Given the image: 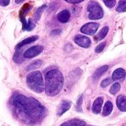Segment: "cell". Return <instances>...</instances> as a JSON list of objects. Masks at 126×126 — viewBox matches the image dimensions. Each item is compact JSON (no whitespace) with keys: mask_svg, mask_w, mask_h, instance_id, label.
<instances>
[{"mask_svg":"<svg viewBox=\"0 0 126 126\" xmlns=\"http://www.w3.org/2000/svg\"><path fill=\"white\" fill-rule=\"evenodd\" d=\"M10 102L17 117L25 124H38L47 114V109L33 97L15 92Z\"/></svg>","mask_w":126,"mask_h":126,"instance_id":"1","label":"cell"},{"mask_svg":"<svg viewBox=\"0 0 126 126\" xmlns=\"http://www.w3.org/2000/svg\"><path fill=\"white\" fill-rule=\"evenodd\" d=\"M64 78L61 71L52 69L45 73V92L47 95L54 97L58 94L63 89Z\"/></svg>","mask_w":126,"mask_h":126,"instance_id":"2","label":"cell"},{"mask_svg":"<svg viewBox=\"0 0 126 126\" xmlns=\"http://www.w3.org/2000/svg\"><path fill=\"white\" fill-rule=\"evenodd\" d=\"M27 86L36 93H41L45 89L43 75L39 71H34L28 74L26 78Z\"/></svg>","mask_w":126,"mask_h":126,"instance_id":"3","label":"cell"},{"mask_svg":"<svg viewBox=\"0 0 126 126\" xmlns=\"http://www.w3.org/2000/svg\"><path fill=\"white\" fill-rule=\"evenodd\" d=\"M87 10L89 12V18L91 20H97L103 17V10L100 4L95 1H89Z\"/></svg>","mask_w":126,"mask_h":126,"instance_id":"4","label":"cell"},{"mask_svg":"<svg viewBox=\"0 0 126 126\" xmlns=\"http://www.w3.org/2000/svg\"><path fill=\"white\" fill-rule=\"evenodd\" d=\"M32 8V5L30 3H26L23 5V7L21 8L20 11H19V19L20 21L22 24V30L25 31L27 26V21L26 20V16L27 15V13L30 12V10Z\"/></svg>","mask_w":126,"mask_h":126,"instance_id":"5","label":"cell"},{"mask_svg":"<svg viewBox=\"0 0 126 126\" xmlns=\"http://www.w3.org/2000/svg\"><path fill=\"white\" fill-rule=\"evenodd\" d=\"M44 50V47L40 45H36L30 47L26 51L24 52V58L27 59L33 58L38 55H40Z\"/></svg>","mask_w":126,"mask_h":126,"instance_id":"6","label":"cell"},{"mask_svg":"<svg viewBox=\"0 0 126 126\" xmlns=\"http://www.w3.org/2000/svg\"><path fill=\"white\" fill-rule=\"evenodd\" d=\"M99 24L95 23V22H89L86 24H84L81 28H80V32L89 35H94L97 30L99 28Z\"/></svg>","mask_w":126,"mask_h":126,"instance_id":"7","label":"cell"},{"mask_svg":"<svg viewBox=\"0 0 126 126\" xmlns=\"http://www.w3.org/2000/svg\"><path fill=\"white\" fill-rule=\"evenodd\" d=\"M74 41L79 45L81 47L83 48H89L91 46V40L89 38L85 36V35H78L75 37Z\"/></svg>","mask_w":126,"mask_h":126,"instance_id":"8","label":"cell"},{"mask_svg":"<svg viewBox=\"0 0 126 126\" xmlns=\"http://www.w3.org/2000/svg\"><path fill=\"white\" fill-rule=\"evenodd\" d=\"M72 103L69 100H63L60 103L58 110H57V115L58 117L62 116L65 112H66L71 107Z\"/></svg>","mask_w":126,"mask_h":126,"instance_id":"9","label":"cell"},{"mask_svg":"<svg viewBox=\"0 0 126 126\" xmlns=\"http://www.w3.org/2000/svg\"><path fill=\"white\" fill-rule=\"evenodd\" d=\"M38 39V35H32V36L29 37V38H27L24 39L23 41H21L20 43H18V44L16 46L15 49H17L22 48V47H24L26 46V45H28V44H32V43L35 42V41H37Z\"/></svg>","mask_w":126,"mask_h":126,"instance_id":"10","label":"cell"},{"mask_svg":"<svg viewBox=\"0 0 126 126\" xmlns=\"http://www.w3.org/2000/svg\"><path fill=\"white\" fill-rule=\"evenodd\" d=\"M103 103V97H97L94 100V102L93 103V106H92V111H93L94 114H97L101 111Z\"/></svg>","mask_w":126,"mask_h":126,"instance_id":"11","label":"cell"},{"mask_svg":"<svg viewBox=\"0 0 126 126\" xmlns=\"http://www.w3.org/2000/svg\"><path fill=\"white\" fill-rule=\"evenodd\" d=\"M13 60L17 64H21L24 61V53H23L22 48L16 49V52L14 53Z\"/></svg>","mask_w":126,"mask_h":126,"instance_id":"12","label":"cell"},{"mask_svg":"<svg viewBox=\"0 0 126 126\" xmlns=\"http://www.w3.org/2000/svg\"><path fill=\"white\" fill-rule=\"evenodd\" d=\"M126 75V72L125 69L122 68L117 69L112 74V80L114 81L123 80Z\"/></svg>","mask_w":126,"mask_h":126,"instance_id":"13","label":"cell"},{"mask_svg":"<svg viewBox=\"0 0 126 126\" xmlns=\"http://www.w3.org/2000/svg\"><path fill=\"white\" fill-rule=\"evenodd\" d=\"M57 18L61 23H66L70 18V12L68 10H63L58 13Z\"/></svg>","mask_w":126,"mask_h":126,"instance_id":"14","label":"cell"},{"mask_svg":"<svg viewBox=\"0 0 126 126\" xmlns=\"http://www.w3.org/2000/svg\"><path fill=\"white\" fill-rule=\"evenodd\" d=\"M117 108L121 111H126V97L124 95H120L117 98Z\"/></svg>","mask_w":126,"mask_h":126,"instance_id":"15","label":"cell"},{"mask_svg":"<svg viewBox=\"0 0 126 126\" xmlns=\"http://www.w3.org/2000/svg\"><path fill=\"white\" fill-rule=\"evenodd\" d=\"M109 69V66L108 65H105V66H103L100 68H98L94 73L93 75V80H97L103 75H104L106 71Z\"/></svg>","mask_w":126,"mask_h":126,"instance_id":"16","label":"cell"},{"mask_svg":"<svg viewBox=\"0 0 126 126\" xmlns=\"http://www.w3.org/2000/svg\"><path fill=\"white\" fill-rule=\"evenodd\" d=\"M86 126V123L78 120V119H74V120H69L64 123H63L61 126Z\"/></svg>","mask_w":126,"mask_h":126,"instance_id":"17","label":"cell"},{"mask_svg":"<svg viewBox=\"0 0 126 126\" xmlns=\"http://www.w3.org/2000/svg\"><path fill=\"white\" fill-rule=\"evenodd\" d=\"M42 64H43V61H42L41 60H36V61H34L33 62H32L30 65H28V66L25 68V70H26L27 72L33 71V70L37 69H38L39 67H41Z\"/></svg>","mask_w":126,"mask_h":126,"instance_id":"18","label":"cell"},{"mask_svg":"<svg viewBox=\"0 0 126 126\" xmlns=\"http://www.w3.org/2000/svg\"><path fill=\"white\" fill-rule=\"evenodd\" d=\"M46 7H47V5L46 4H43L42 6H41L38 8H37V10H35V12L34 13V16H33L35 22H38L40 20V18L41 17V15H42L43 12L44 11V10L46 9Z\"/></svg>","mask_w":126,"mask_h":126,"instance_id":"19","label":"cell"},{"mask_svg":"<svg viewBox=\"0 0 126 126\" xmlns=\"http://www.w3.org/2000/svg\"><path fill=\"white\" fill-rule=\"evenodd\" d=\"M112 110H113V104H112V103L110 102V101H107L104 107H103V113H102L103 116H104V117L109 116L111 113Z\"/></svg>","mask_w":126,"mask_h":126,"instance_id":"20","label":"cell"},{"mask_svg":"<svg viewBox=\"0 0 126 126\" xmlns=\"http://www.w3.org/2000/svg\"><path fill=\"white\" fill-rule=\"evenodd\" d=\"M109 27H103L97 34V35L94 36V40L97 41H99L103 40V39L106 37V35H107V33H108V32H109Z\"/></svg>","mask_w":126,"mask_h":126,"instance_id":"21","label":"cell"},{"mask_svg":"<svg viewBox=\"0 0 126 126\" xmlns=\"http://www.w3.org/2000/svg\"><path fill=\"white\" fill-rule=\"evenodd\" d=\"M116 10L117 12L120 13L126 12V0H120Z\"/></svg>","mask_w":126,"mask_h":126,"instance_id":"22","label":"cell"},{"mask_svg":"<svg viewBox=\"0 0 126 126\" xmlns=\"http://www.w3.org/2000/svg\"><path fill=\"white\" fill-rule=\"evenodd\" d=\"M120 88H121V86L119 83H115L114 84L112 85V86L111 87L109 92L111 94H116L117 93H118L120 90Z\"/></svg>","mask_w":126,"mask_h":126,"instance_id":"23","label":"cell"},{"mask_svg":"<svg viewBox=\"0 0 126 126\" xmlns=\"http://www.w3.org/2000/svg\"><path fill=\"white\" fill-rule=\"evenodd\" d=\"M83 94H80L77 100V104H76V109L79 112H82V103H83Z\"/></svg>","mask_w":126,"mask_h":126,"instance_id":"24","label":"cell"},{"mask_svg":"<svg viewBox=\"0 0 126 126\" xmlns=\"http://www.w3.org/2000/svg\"><path fill=\"white\" fill-rule=\"evenodd\" d=\"M35 27V23L32 18H29L27 21V26L26 28L27 31H32L34 28Z\"/></svg>","mask_w":126,"mask_h":126,"instance_id":"25","label":"cell"},{"mask_svg":"<svg viewBox=\"0 0 126 126\" xmlns=\"http://www.w3.org/2000/svg\"><path fill=\"white\" fill-rule=\"evenodd\" d=\"M106 41H103V42L100 43V44H98L95 48V52L96 53H100L101 52H103V50L106 47Z\"/></svg>","mask_w":126,"mask_h":126,"instance_id":"26","label":"cell"},{"mask_svg":"<svg viewBox=\"0 0 126 126\" xmlns=\"http://www.w3.org/2000/svg\"><path fill=\"white\" fill-rule=\"evenodd\" d=\"M105 4L109 8H112L116 4V0H103Z\"/></svg>","mask_w":126,"mask_h":126,"instance_id":"27","label":"cell"},{"mask_svg":"<svg viewBox=\"0 0 126 126\" xmlns=\"http://www.w3.org/2000/svg\"><path fill=\"white\" fill-rule=\"evenodd\" d=\"M110 83H111V79L106 78L103 80V82L100 84V86L102 88H106V87H107V86H109V84H110Z\"/></svg>","mask_w":126,"mask_h":126,"instance_id":"28","label":"cell"},{"mask_svg":"<svg viewBox=\"0 0 126 126\" xmlns=\"http://www.w3.org/2000/svg\"><path fill=\"white\" fill-rule=\"evenodd\" d=\"M61 32H62L61 30H60V29H55V30H53L51 31L50 35H52V36H57V35H59Z\"/></svg>","mask_w":126,"mask_h":126,"instance_id":"29","label":"cell"},{"mask_svg":"<svg viewBox=\"0 0 126 126\" xmlns=\"http://www.w3.org/2000/svg\"><path fill=\"white\" fill-rule=\"evenodd\" d=\"M10 0H0V5L2 7H6L9 5Z\"/></svg>","mask_w":126,"mask_h":126,"instance_id":"30","label":"cell"},{"mask_svg":"<svg viewBox=\"0 0 126 126\" xmlns=\"http://www.w3.org/2000/svg\"><path fill=\"white\" fill-rule=\"evenodd\" d=\"M64 1H66L69 3H71V4H78V3L83 1L84 0H64Z\"/></svg>","mask_w":126,"mask_h":126,"instance_id":"31","label":"cell"},{"mask_svg":"<svg viewBox=\"0 0 126 126\" xmlns=\"http://www.w3.org/2000/svg\"><path fill=\"white\" fill-rule=\"evenodd\" d=\"M24 0H15V2L16 3V4H20V3H21V2H23Z\"/></svg>","mask_w":126,"mask_h":126,"instance_id":"32","label":"cell"},{"mask_svg":"<svg viewBox=\"0 0 126 126\" xmlns=\"http://www.w3.org/2000/svg\"><path fill=\"white\" fill-rule=\"evenodd\" d=\"M126 126V123H125V124H123V126Z\"/></svg>","mask_w":126,"mask_h":126,"instance_id":"33","label":"cell"}]
</instances>
